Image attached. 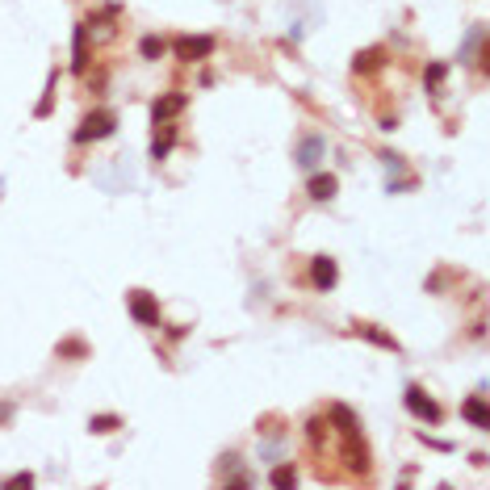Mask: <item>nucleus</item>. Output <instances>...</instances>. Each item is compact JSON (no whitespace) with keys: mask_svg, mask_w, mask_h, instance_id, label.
Here are the masks:
<instances>
[{"mask_svg":"<svg viewBox=\"0 0 490 490\" xmlns=\"http://www.w3.org/2000/svg\"><path fill=\"white\" fill-rule=\"evenodd\" d=\"M113 126H117V117H113L109 109H96V113H88V117L80 122V130H75V143L105 138V134H113Z\"/></svg>","mask_w":490,"mask_h":490,"instance_id":"nucleus-1","label":"nucleus"},{"mask_svg":"<svg viewBox=\"0 0 490 490\" xmlns=\"http://www.w3.org/2000/svg\"><path fill=\"white\" fill-rule=\"evenodd\" d=\"M130 315H134V323H143V327H155L159 323V306H155V298L151 294H130Z\"/></svg>","mask_w":490,"mask_h":490,"instance_id":"nucleus-2","label":"nucleus"},{"mask_svg":"<svg viewBox=\"0 0 490 490\" xmlns=\"http://www.w3.org/2000/svg\"><path fill=\"white\" fill-rule=\"evenodd\" d=\"M206 55H214V38H180L176 42V59L180 63H197Z\"/></svg>","mask_w":490,"mask_h":490,"instance_id":"nucleus-3","label":"nucleus"},{"mask_svg":"<svg viewBox=\"0 0 490 490\" xmlns=\"http://www.w3.org/2000/svg\"><path fill=\"white\" fill-rule=\"evenodd\" d=\"M407 407H411V415H419V419H428V424H440V407H436L419 386L407 390Z\"/></svg>","mask_w":490,"mask_h":490,"instance_id":"nucleus-4","label":"nucleus"},{"mask_svg":"<svg viewBox=\"0 0 490 490\" xmlns=\"http://www.w3.org/2000/svg\"><path fill=\"white\" fill-rule=\"evenodd\" d=\"M185 105H189V96H185V92H172V96H159V101L151 105V117H155V122H168V117H172V113H180Z\"/></svg>","mask_w":490,"mask_h":490,"instance_id":"nucleus-5","label":"nucleus"},{"mask_svg":"<svg viewBox=\"0 0 490 490\" xmlns=\"http://www.w3.org/2000/svg\"><path fill=\"white\" fill-rule=\"evenodd\" d=\"M310 273H315V285H319V289H331V285L340 281V268H336L331 256H315V268H310Z\"/></svg>","mask_w":490,"mask_h":490,"instance_id":"nucleus-6","label":"nucleus"},{"mask_svg":"<svg viewBox=\"0 0 490 490\" xmlns=\"http://www.w3.org/2000/svg\"><path fill=\"white\" fill-rule=\"evenodd\" d=\"M336 189H340V180H336L331 172L310 176V197H315V201H331V197H336Z\"/></svg>","mask_w":490,"mask_h":490,"instance_id":"nucleus-7","label":"nucleus"},{"mask_svg":"<svg viewBox=\"0 0 490 490\" xmlns=\"http://www.w3.org/2000/svg\"><path fill=\"white\" fill-rule=\"evenodd\" d=\"M461 415H466L478 432H490V411H487V403H482V398H470V403L461 407Z\"/></svg>","mask_w":490,"mask_h":490,"instance_id":"nucleus-8","label":"nucleus"},{"mask_svg":"<svg viewBox=\"0 0 490 490\" xmlns=\"http://www.w3.org/2000/svg\"><path fill=\"white\" fill-rule=\"evenodd\" d=\"M319 155H323V138H306L302 151H298V164H302V168H315Z\"/></svg>","mask_w":490,"mask_h":490,"instance_id":"nucleus-9","label":"nucleus"},{"mask_svg":"<svg viewBox=\"0 0 490 490\" xmlns=\"http://www.w3.org/2000/svg\"><path fill=\"white\" fill-rule=\"evenodd\" d=\"M164 50H168V42L155 38V34H147V38L138 42V55H143V59H164Z\"/></svg>","mask_w":490,"mask_h":490,"instance_id":"nucleus-10","label":"nucleus"},{"mask_svg":"<svg viewBox=\"0 0 490 490\" xmlns=\"http://www.w3.org/2000/svg\"><path fill=\"white\" fill-rule=\"evenodd\" d=\"M172 143H176V130H172V126H164V134L151 143V159H164V155L172 151Z\"/></svg>","mask_w":490,"mask_h":490,"instance_id":"nucleus-11","label":"nucleus"},{"mask_svg":"<svg viewBox=\"0 0 490 490\" xmlns=\"http://www.w3.org/2000/svg\"><path fill=\"white\" fill-rule=\"evenodd\" d=\"M356 336H365V340H373V344H382V348L398 352V340H394V336H386V331H377V327H356Z\"/></svg>","mask_w":490,"mask_h":490,"instance_id":"nucleus-12","label":"nucleus"},{"mask_svg":"<svg viewBox=\"0 0 490 490\" xmlns=\"http://www.w3.org/2000/svg\"><path fill=\"white\" fill-rule=\"evenodd\" d=\"M382 59H386V55H382V50L373 46V50H361L352 67H356V71H373V67H382Z\"/></svg>","mask_w":490,"mask_h":490,"instance_id":"nucleus-13","label":"nucleus"},{"mask_svg":"<svg viewBox=\"0 0 490 490\" xmlns=\"http://www.w3.org/2000/svg\"><path fill=\"white\" fill-rule=\"evenodd\" d=\"M331 415H336V424H340V432H344V436H352V432H356V419H352V411H348V407H331Z\"/></svg>","mask_w":490,"mask_h":490,"instance_id":"nucleus-14","label":"nucleus"},{"mask_svg":"<svg viewBox=\"0 0 490 490\" xmlns=\"http://www.w3.org/2000/svg\"><path fill=\"white\" fill-rule=\"evenodd\" d=\"M273 487H298V470L294 466H277L273 470Z\"/></svg>","mask_w":490,"mask_h":490,"instance_id":"nucleus-15","label":"nucleus"},{"mask_svg":"<svg viewBox=\"0 0 490 490\" xmlns=\"http://www.w3.org/2000/svg\"><path fill=\"white\" fill-rule=\"evenodd\" d=\"M117 424H122V419H117V415H92V424H88V428H92V432H101V436H105V432H113V428H117Z\"/></svg>","mask_w":490,"mask_h":490,"instance_id":"nucleus-16","label":"nucleus"},{"mask_svg":"<svg viewBox=\"0 0 490 490\" xmlns=\"http://www.w3.org/2000/svg\"><path fill=\"white\" fill-rule=\"evenodd\" d=\"M59 356H84V344L80 340H67V344H59Z\"/></svg>","mask_w":490,"mask_h":490,"instance_id":"nucleus-17","label":"nucleus"},{"mask_svg":"<svg viewBox=\"0 0 490 490\" xmlns=\"http://www.w3.org/2000/svg\"><path fill=\"white\" fill-rule=\"evenodd\" d=\"M8 490H21V487H34V474H13L8 482H4Z\"/></svg>","mask_w":490,"mask_h":490,"instance_id":"nucleus-18","label":"nucleus"},{"mask_svg":"<svg viewBox=\"0 0 490 490\" xmlns=\"http://www.w3.org/2000/svg\"><path fill=\"white\" fill-rule=\"evenodd\" d=\"M445 71H449L445 63H432V67H428V84H440V80H445Z\"/></svg>","mask_w":490,"mask_h":490,"instance_id":"nucleus-19","label":"nucleus"}]
</instances>
